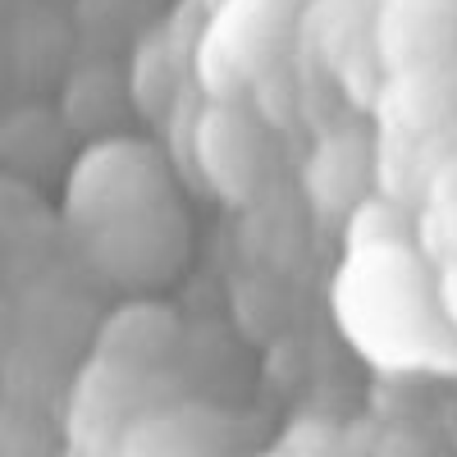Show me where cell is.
I'll list each match as a JSON object with an SVG mask.
<instances>
[{
    "mask_svg": "<svg viewBox=\"0 0 457 457\" xmlns=\"http://www.w3.org/2000/svg\"><path fill=\"white\" fill-rule=\"evenodd\" d=\"M197 161L220 197L247 202L265 174V146H261L256 124H247L238 110L215 105L197 124Z\"/></svg>",
    "mask_w": 457,
    "mask_h": 457,
    "instance_id": "3957f363",
    "label": "cell"
},
{
    "mask_svg": "<svg viewBox=\"0 0 457 457\" xmlns=\"http://www.w3.org/2000/svg\"><path fill=\"white\" fill-rule=\"evenodd\" d=\"M348 224L353 247L334 288L343 334L385 370H453L457 320L421 252L385 224L379 206L357 211Z\"/></svg>",
    "mask_w": 457,
    "mask_h": 457,
    "instance_id": "7a4b0ae2",
    "label": "cell"
},
{
    "mask_svg": "<svg viewBox=\"0 0 457 457\" xmlns=\"http://www.w3.org/2000/svg\"><path fill=\"white\" fill-rule=\"evenodd\" d=\"M69 228L124 288L170 284L187 261V211L165 161L142 142H96L69 174Z\"/></svg>",
    "mask_w": 457,
    "mask_h": 457,
    "instance_id": "6da1fadb",
    "label": "cell"
}]
</instances>
